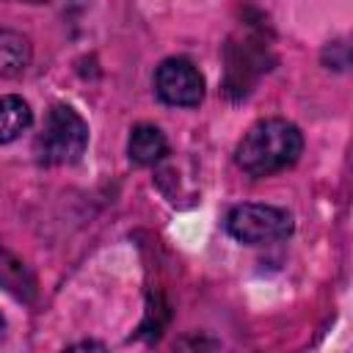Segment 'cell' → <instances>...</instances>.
Listing matches in <instances>:
<instances>
[{"label": "cell", "instance_id": "6da1fadb", "mask_svg": "<svg viewBox=\"0 0 353 353\" xmlns=\"http://www.w3.org/2000/svg\"><path fill=\"white\" fill-rule=\"evenodd\" d=\"M303 152L301 130L287 119L256 121L234 149V163L248 176H270L298 163Z\"/></svg>", "mask_w": 353, "mask_h": 353}, {"label": "cell", "instance_id": "7a4b0ae2", "mask_svg": "<svg viewBox=\"0 0 353 353\" xmlns=\"http://www.w3.org/2000/svg\"><path fill=\"white\" fill-rule=\"evenodd\" d=\"M88 146V124L69 105H52L33 141V154L41 165H69Z\"/></svg>", "mask_w": 353, "mask_h": 353}, {"label": "cell", "instance_id": "3957f363", "mask_svg": "<svg viewBox=\"0 0 353 353\" xmlns=\"http://www.w3.org/2000/svg\"><path fill=\"white\" fill-rule=\"evenodd\" d=\"M292 215L284 207L273 204H237L226 215V232L245 245L284 240L292 234Z\"/></svg>", "mask_w": 353, "mask_h": 353}, {"label": "cell", "instance_id": "277c9868", "mask_svg": "<svg viewBox=\"0 0 353 353\" xmlns=\"http://www.w3.org/2000/svg\"><path fill=\"white\" fill-rule=\"evenodd\" d=\"M154 91L165 105L196 108L204 99V77L188 58H165L154 72Z\"/></svg>", "mask_w": 353, "mask_h": 353}, {"label": "cell", "instance_id": "5b68a950", "mask_svg": "<svg viewBox=\"0 0 353 353\" xmlns=\"http://www.w3.org/2000/svg\"><path fill=\"white\" fill-rule=\"evenodd\" d=\"M127 152H130V160L132 163H138V165H154L157 160L165 157L168 141L160 132V127H154V124H135L132 132H130V141H127Z\"/></svg>", "mask_w": 353, "mask_h": 353}, {"label": "cell", "instance_id": "8992f818", "mask_svg": "<svg viewBox=\"0 0 353 353\" xmlns=\"http://www.w3.org/2000/svg\"><path fill=\"white\" fill-rule=\"evenodd\" d=\"M0 290L11 292L19 301H33V295H36V279H33V273L6 245H0Z\"/></svg>", "mask_w": 353, "mask_h": 353}, {"label": "cell", "instance_id": "52a82bcc", "mask_svg": "<svg viewBox=\"0 0 353 353\" xmlns=\"http://www.w3.org/2000/svg\"><path fill=\"white\" fill-rule=\"evenodd\" d=\"M30 124H33V113L22 97L17 94L0 97V143L17 141Z\"/></svg>", "mask_w": 353, "mask_h": 353}, {"label": "cell", "instance_id": "ba28073f", "mask_svg": "<svg viewBox=\"0 0 353 353\" xmlns=\"http://www.w3.org/2000/svg\"><path fill=\"white\" fill-rule=\"evenodd\" d=\"M30 61V44L17 30H0V80L19 74Z\"/></svg>", "mask_w": 353, "mask_h": 353}, {"label": "cell", "instance_id": "9c48e42d", "mask_svg": "<svg viewBox=\"0 0 353 353\" xmlns=\"http://www.w3.org/2000/svg\"><path fill=\"white\" fill-rule=\"evenodd\" d=\"M6 336V320H3V314H0V339Z\"/></svg>", "mask_w": 353, "mask_h": 353}, {"label": "cell", "instance_id": "30bf717a", "mask_svg": "<svg viewBox=\"0 0 353 353\" xmlns=\"http://www.w3.org/2000/svg\"><path fill=\"white\" fill-rule=\"evenodd\" d=\"M30 3H39V0H30Z\"/></svg>", "mask_w": 353, "mask_h": 353}]
</instances>
